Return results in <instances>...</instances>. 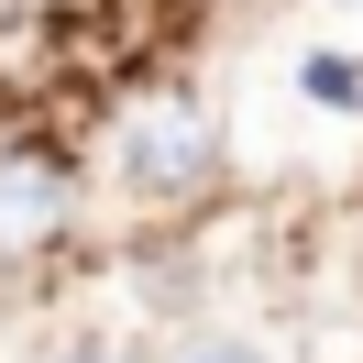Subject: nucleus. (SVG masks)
Instances as JSON below:
<instances>
[{
	"label": "nucleus",
	"instance_id": "nucleus-1",
	"mask_svg": "<svg viewBox=\"0 0 363 363\" xmlns=\"http://www.w3.org/2000/svg\"><path fill=\"white\" fill-rule=\"evenodd\" d=\"M121 177H133V199H199V187L220 177V121L187 89H155L121 121Z\"/></svg>",
	"mask_w": 363,
	"mask_h": 363
},
{
	"label": "nucleus",
	"instance_id": "nucleus-2",
	"mask_svg": "<svg viewBox=\"0 0 363 363\" xmlns=\"http://www.w3.org/2000/svg\"><path fill=\"white\" fill-rule=\"evenodd\" d=\"M67 209H77L67 155H45V143H0V253L55 242V231H67Z\"/></svg>",
	"mask_w": 363,
	"mask_h": 363
},
{
	"label": "nucleus",
	"instance_id": "nucleus-3",
	"mask_svg": "<svg viewBox=\"0 0 363 363\" xmlns=\"http://www.w3.org/2000/svg\"><path fill=\"white\" fill-rule=\"evenodd\" d=\"M308 99L352 111V99H363V67H352V55H308Z\"/></svg>",
	"mask_w": 363,
	"mask_h": 363
},
{
	"label": "nucleus",
	"instance_id": "nucleus-4",
	"mask_svg": "<svg viewBox=\"0 0 363 363\" xmlns=\"http://www.w3.org/2000/svg\"><path fill=\"white\" fill-rule=\"evenodd\" d=\"M177 363H275V352H264V341H231V330H209V341H187Z\"/></svg>",
	"mask_w": 363,
	"mask_h": 363
},
{
	"label": "nucleus",
	"instance_id": "nucleus-5",
	"mask_svg": "<svg viewBox=\"0 0 363 363\" xmlns=\"http://www.w3.org/2000/svg\"><path fill=\"white\" fill-rule=\"evenodd\" d=\"M67 363H121V352H111V341H77V352H67Z\"/></svg>",
	"mask_w": 363,
	"mask_h": 363
}]
</instances>
